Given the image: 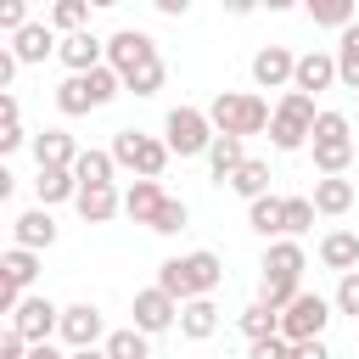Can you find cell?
Instances as JSON below:
<instances>
[{
	"mask_svg": "<svg viewBox=\"0 0 359 359\" xmlns=\"http://www.w3.org/2000/svg\"><path fill=\"white\" fill-rule=\"evenodd\" d=\"M303 11H309L320 28H348V22H353V0H303Z\"/></svg>",
	"mask_w": 359,
	"mask_h": 359,
	"instance_id": "obj_32",
	"label": "cell"
},
{
	"mask_svg": "<svg viewBox=\"0 0 359 359\" xmlns=\"http://www.w3.org/2000/svg\"><path fill=\"white\" fill-rule=\"evenodd\" d=\"M269 11H286V6H303V0H264Z\"/></svg>",
	"mask_w": 359,
	"mask_h": 359,
	"instance_id": "obj_46",
	"label": "cell"
},
{
	"mask_svg": "<svg viewBox=\"0 0 359 359\" xmlns=\"http://www.w3.org/2000/svg\"><path fill=\"white\" fill-rule=\"evenodd\" d=\"M241 331H247V337H269V331H280V309L258 297V303L241 314Z\"/></svg>",
	"mask_w": 359,
	"mask_h": 359,
	"instance_id": "obj_34",
	"label": "cell"
},
{
	"mask_svg": "<svg viewBox=\"0 0 359 359\" xmlns=\"http://www.w3.org/2000/svg\"><path fill=\"white\" fill-rule=\"evenodd\" d=\"M303 247L297 241H269V252H264V275H286V280H297L303 275Z\"/></svg>",
	"mask_w": 359,
	"mask_h": 359,
	"instance_id": "obj_27",
	"label": "cell"
},
{
	"mask_svg": "<svg viewBox=\"0 0 359 359\" xmlns=\"http://www.w3.org/2000/svg\"><path fill=\"white\" fill-rule=\"evenodd\" d=\"M146 337H151V331H140V325L112 331V337H107V359H146Z\"/></svg>",
	"mask_w": 359,
	"mask_h": 359,
	"instance_id": "obj_33",
	"label": "cell"
},
{
	"mask_svg": "<svg viewBox=\"0 0 359 359\" xmlns=\"http://www.w3.org/2000/svg\"><path fill=\"white\" fill-rule=\"evenodd\" d=\"M241 157H247V151H241V135H230V129H219V135H213V146H208V163H213V180L224 185V180H230V174L241 168Z\"/></svg>",
	"mask_w": 359,
	"mask_h": 359,
	"instance_id": "obj_25",
	"label": "cell"
},
{
	"mask_svg": "<svg viewBox=\"0 0 359 359\" xmlns=\"http://www.w3.org/2000/svg\"><path fill=\"white\" fill-rule=\"evenodd\" d=\"M151 6H157L163 17H185V11H191V0H151Z\"/></svg>",
	"mask_w": 359,
	"mask_h": 359,
	"instance_id": "obj_44",
	"label": "cell"
},
{
	"mask_svg": "<svg viewBox=\"0 0 359 359\" xmlns=\"http://www.w3.org/2000/svg\"><path fill=\"white\" fill-rule=\"evenodd\" d=\"M79 213H84V224H107L118 208H123V196L112 191V180H101V185H79Z\"/></svg>",
	"mask_w": 359,
	"mask_h": 359,
	"instance_id": "obj_18",
	"label": "cell"
},
{
	"mask_svg": "<svg viewBox=\"0 0 359 359\" xmlns=\"http://www.w3.org/2000/svg\"><path fill=\"white\" fill-rule=\"evenodd\" d=\"M112 168H118L112 151H79V163H73L79 185H101V180H112Z\"/></svg>",
	"mask_w": 359,
	"mask_h": 359,
	"instance_id": "obj_31",
	"label": "cell"
},
{
	"mask_svg": "<svg viewBox=\"0 0 359 359\" xmlns=\"http://www.w3.org/2000/svg\"><path fill=\"white\" fill-rule=\"evenodd\" d=\"M224 185H230V191H241V196L252 202V196H264V191H269V163H258V157H241V168H236Z\"/></svg>",
	"mask_w": 359,
	"mask_h": 359,
	"instance_id": "obj_29",
	"label": "cell"
},
{
	"mask_svg": "<svg viewBox=\"0 0 359 359\" xmlns=\"http://www.w3.org/2000/svg\"><path fill=\"white\" fill-rule=\"evenodd\" d=\"M56 56L67 62V73H84V67H95V62L107 56V39H95V34H84V28H73V34L56 45Z\"/></svg>",
	"mask_w": 359,
	"mask_h": 359,
	"instance_id": "obj_16",
	"label": "cell"
},
{
	"mask_svg": "<svg viewBox=\"0 0 359 359\" xmlns=\"http://www.w3.org/2000/svg\"><path fill=\"white\" fill-rule=\"evenodd\" d=\"M325 320H331V303H325L320 292H297V297L280 309V331H286L292 342H303V337H320V331H325Z\"/></svg>",
	"mask_w": 359,
	"mask_h": 359,
	"instance_id": "obj_10",
	"label": "cell"
},
{
	"mask_svg": "<svg viewBox=\"0 0 359 359\" xmlns=\"http://www.w3.org/2000/svg\"><path fill=\"white\" fill-rule=\"evenodd\" d=\"M11 236H17L22 247H50V241H56V219H50V208L39 202L34 213H17V219H11Z\"/></svg>",
	"mask_w": 359,
	"mask_h": 359,
	"instance_id": "obj_22",
	"label": "cell"
},
{
	"mask_svg": "<svg viewBox=\"0 0 359 359\" xmlns=\"http://www.w3.org/2000/svg\"><path fill=\"white\" fill-rule=\"evenodd\" d=\"M180 331H185L191 342H208V337L219 331V309L208 303V292H202V297H185V303H180Z\"/></svg>",
	"mask_w": 359,
	"mask_h": 359,
	"instance_id": "obj_20",
	"label": "cell"
},
{
	"mask_svg": "<svg viewBox=\"0 0 359 359\" xmlns=\"http://www.w3.org/2000/svg\"><path fill=\"white\" fill-rule=\"evenodd\" d=\"M118 90H123V73H118L112 62H95V67H84V73H67V84L56 90V107H62L67 118H79V112H90V107H107Z\"/></svg>",
	"mask_w": 359,
	"mask_h": 359,
	"instance_id": "obj_2",
	"label": "cell"
},
{
	"mask_svg": "<svg viewBox=\"0 0 359 359\" xmlns=\"http://www.w3.org/2000/svg\"><path fill=\"white\" fill-rule=\"evenodd\" d=\"M213 118L202 112V107H174L168 118H163V140L180 151V157H196V151H208L213 146Z\"/></svg>",
	"mask_w": 359,
	"mask_h": 359,
	"instance_id": "obj_7",
	"label": "cell"
},
{
	"mask_svg": "<svg viewBox=\"0 0 359 359\" xmlns=\"http://www.w3.org/2000/svg\"><path fill=\"white\" fill-rule=\"evenodd\" d=\"M314 196H286V236H303L309 224H314Z\"/></svg>",
	"mask_w": 359,
	"mask_h": 359,
	"instance_id": "obj_37",
	"label": "cell"
},
{
	"mask_svg": "<svg viewBox=\"0 0 359 359\" xmlns=\"http://www.w3.org/2000/svg\"><path fill=\"white\" fill-rule=\"evenodd\" d=\"M168 140H151V135H140V129H118L112 135V157H118V168H135V174H163L168 168Z\"/></svg>",
	"mask_w": 359,
	"mask_h": 359,
	"instance_id": "obj_8",
	"label": "cell"
},
{
	"mask_svg": "<svg viewBox=\"0 0 359 359\" xmlns=\"http://www.w3.org/2000/svg\"><path fill=\"white\" fill-rule=\"evenodd\" d=\"M11 325H17L28 342H45L50 331H62V309H56L50 297H22V303L11 309Z\"/></svg>",
	"mask_w": 359,
	"mask_h": 359,
	"instance_id": "obj_12",
	"label": "cell"
},
{
	"mask_svg": "<svg viewBox=\"0 0 359 359\" xmlns=\"http://www.w3.org/2000/svg\"><path fill=\"white\" fill-rule=\"evenodd\" d=\"M337 314H359V269H342V280H337Z\"/></svg>",
	"mask_w": 359,
	"mask_h": 359,
	"instance_id": "obj_39",
	"label": "cell"
},
{
	"mask_svg": "<svg viewBox=\"0 0 359 359\" xmlns=\"http://www.w3.org/2000/svg\"><path fill=\"white\" fill-rule=\"evenodd\" d=\"M314 168L320 174H342L353 163V129L342 112H314Z\"/></svg>",
	"mask_w": 359,
	"mask_h": 359,
	"instance_id": "obj_6",
	"label": "cell"
},
{
	"mask_svg": "<svg viewBox=\"0 0 359 359\" xmlns=\"http://www.w3.org/2000/svg\"><path fill=\"white\" fill-rule=\"evenodd\" d=\"M163 208V191H157V174H140L129 191H123V213L135 219V224H151V213Z\"/></svg>",
	"mask_w": 359,
	"mask_h": 359,
	"instance_id": "obj_21",
	"label": "cell"
},
{
	"mask_svg": "<svg viewBox=\"0 0 359 359\" xmlns=\"http://www.w3.org/2000/svg\"><path fill=\"white\" fill-rule=\"evenodd\" d=\"M34 191H39V202H45V208H50V202H67V196H79V174H73L67 163H39Z\"/></svg>",
	"mask_w": 359,
	"mask_h": 359,
	"instance_id": "obj_19",
	"label": "cell"
},
{
	"mask_svg": "<svg viewBox=\"0 0 359 359\" xmlns=\"http://www.w3.org/2000/svg\"><path fill=\"white\" fill-rule=\"evenodd\" d=\"M39 247H11L6 258H0V314H11L17 303H22V286H34V275H39V258H34Z\"/></svg>",
	"mask_w": 359,
	"mask_h": 359,
	"instance_id": "obj_9",
	"label": "cell"
},
{
	"mask_svg": "<svg viewBox=\"0 0 359 359\" xmlns=\"http://www.w3.org/2000/svg\"><path fill=\"white\" fill-rule=\"evenodd\" d=\"M219 6H224L230 17H247V11H252V6H264V0H219Z\"/></svg>",
	"mask_w": 359,
	"mask_h": 359,
	"instance_id": "obj_45",
	"label": "cell"
},
{
	"mask_svg": "<svg viewBox=\"0 0 359 359\" xmlns=\"http://www.w3.org/2000/svg\"><path fill=\"white\" fill-rule=\"evenodd\" d=\"M337 84L359 90V22L342 28V45H337Z\"/></svg>",
	"mask_w": 359,
	"mask_h": 359,
	"instance_id": "obj_30",
	"label": "cell"
},
{
	"mask_svg": "<svg viewBox=\"0 0 359 359\" xmlns=\"http://www.w3.org/2000/svg\"><path fill=\"white\" fill-rule=\"evenodd\" d=\"M185 219H191V213H185V202L163 196V208L151 213V230H157V236H174V230H185Z\"/></svg>",
	"mask_w": 359,
	"mask_h": 359,
	"instance_id": "obj_36",
	"label": "cell"
},
{
	"mask_svg": "<svg viewBox=\"0 0 359 359\" xmlns=\"http://www.w3.org/2000/svg\"><path fill=\"white\" fill-rule=\"evenodd\" d=\"M107 62L123 73V90H135V95H157L163 90V56H157V39L151 34L118 28L107 39Z\"/></svg>",
	"mask_w": 359,
	"mask_h": 359,
	"instance_id": "obj_1",
	"label": "cell"
},
{
	"mask_svg": "<svg viewBox=\"0 0 359 359\" xmlns=\"http://www.w3.org/2000/svg\"><path fill=\"white\" fill-rule=\"evenodd\" d=\"M213 129H230V135H258L269 129V101L264 95H247V90H219L213 107H208Z\"/></svg>",
	"mask_w": 359,
	"mask_h": 359,
	"instance_id": "obj_5",
	"label": "cell"
},
{
	"mask_svg": "<svg viewBox=\"0 0 359 359\" xmlns=\"http://www.w3.org/2000/svg\"><path fill=\"white\" fill-rule=\"evenodd\" d=\"M292 84H297V90H309V95L331 90V84H337V56H331V50H303V56H297Z\"/></svg>",
	"mask_w": 359,
	"mask_h": 359,
	"instance_id": "obj_15",
	"label": "cell"
},
{
	"mask_svg": "<svg viewBox=\"0 0 359 359\" xmlns=\"http://www.w3.org/2000/svg\"><path fill=\"white\" fill-rule=\"evenodd\" d=\"M297 292H303L297 280H286V275H264V292H258V297H264V303H275V309H286Z\"/></svg>",
	"mask_w": 359,
	"mask_h": 359,
	"instance_id": "obj_38",
	"label": "cell"
},
{
	"mask_svg": "<svg viewBox=\"0 0 359 359\" xmlns=\"http://www.w3.org/2000/svg\"><path fill=\"white\" fill-rule=\"evenodd\" d=\"M101 337H107V320H101L95 303H73V309H62V342H67V348L84 353V348H95Z\"/></svg>",
	"mask_w": 359,
	"mask_h": 359,
	"instance_id": "obj_13",
	"label": "cell"
},
{
	"mask_svg": "<svg viewBox=\"0 0 359 359\" xmlns=\"http://www.w3.org/2000/svg\"><path fill=\"white\" fill-rule=\"evenodd\" d=\"M157 280L185 303V297H213V286L224 280V264H219V252H208V247H196V252H185V258H168L163 269H157Z\"/></svg>",
	"mask_w": 359,
	"mask_h": 359,
	"instance_id": "obj_3",
	"label": "cell"
},
{
	"mask_svg": "<svg viewBox=\"0 0 359 359\" xmlns=\"http://www.w3.org/2000/svg\"><path fill=\"white\" fill-rule=\"evenodd\" d=\"M174 320H180V297H174L163 280H157V286H146V292H135V325H140V331H151V337H157V331H168Z\"/></svg>",
	"mask_w": 359,
	"mask_h": 359,
	"instance_id": "obj_11",
	"label": "cell"
},
{
	"mask_svg": "<svg viewBox=\"0 0 359 359\" xmlns=\"http://www.w3.org/2000/svg\"><path fill=\"white\" fill-rule=\"evenodd\" d=\"M34 157H39V163H67V168H73V163H79V146H73L67 129H45V135L34 140Z\"/></svg>",
	"mask_w": 359,
	"mask_h": 359,
	"instance_id": "obj_28",
	"label": "cell"
},
{
	"mask_svg": "<svg viewBox=\"0 0 359 359\" xmlns=\"http://www.w3.org/2000/svg\"><path fill=\"white\" fill-rule=\"evenodd\" d=\"M22 22H28V0H0V28L17 34Z\"/></svg>",
	"mask_w": 359,
	"mask_h": 359,
	"instance_id": "obj_40",
	"label": "cell"
},
{
	"mask_svg": "<svg viewBox=\"0 0 359 359\" xmlns=\"http://www.w3.org/2000/svg\"><path fill=\"white\" fill-rule=\"evenodd\" d=\"M90 6H95V0H56V6H50V22H56L62 34H73V28H84Z\"/></svg>",
	"mask_w": 359,
	"mask_h": 359,
	"instance_id": "obj_35",
	"label": "cell"
},
{
	"mask_svg": "<svg viewBox=\"0 0 359 359\" xmlns=\"http://www.w3.org/2000/svg\"><path fill=\"white\" fill-rule=\"evenodd\" d=\"M292 73H297V56H292L286 45H264V50L252 56V79H258V90H286Z\"/></svg>",
	"mask_w": 359,
	"mask_h": 359,
	"instance_id": "obj_14",
	"label": "cell"
},
{
	"mask_svg": "<svg viewBox=\"0 0 359 359\" xmlns=\"http://www.w3.org/2000/svg\"><path fill=\"white\" fill-rule=\"evenodd\" d=\"M309 135H314V95L292 84L269 112V140H275V151H297V146H309Z\"/></svg>",
	"mask_w": 359,
	"mask_h": 359,
	"instance_id": "obj_4",
	"label": "cell"
},
{
	"mask_svg": "<svg viewBox=\"0 0 359 359\" xmlns=\"http://www.w3.org/2000/svg\"><path fill=\"white\" fill-rule=\"evenodd\" d=\"M95 6H118V0H95Z\"/></svg>",
	"mask_w": 359,
	"mask_h": 359,
	"instance_id": "obj_47",
	"label": "cell"
},
{
	"mask_svg": "<svg viewBox=\"0 0 359 359\" xmlns=\"http://www.w3.org/2000/svg\"><path fill=\"white\" fill-rule=\"evenodd\" d=\"M17 146H22V123H6L0 129V151H17Z\"/></svg>",
	"mask_w": 359,
	"mask_h": 359,
	"instance_id": "obj_43",
	"label": "cell"
},
{
	"mask_svg": "<svg viewBox=\"0 0 359 359\" xmlns=\"http://www.w3.org/2000/svg\"><path fill=\"white\" fill-rule=\"evenodd\" d=\"M292 359H325V342L320 337H303V342H292Z\"/></svg>",
	"mask_w": 359,
	"mask_h": 359,
	"instance_id": "obj_42",
	"label": "cell"
},
{
	"mask_svg": "<svg viewBox=\"0 0 359 359\" xmlns=\"http://www.w3.org/2000/svg\"><path fill=\"white\" fill-rule=\"evenodd\" d=\"M22 348H28V337H22L17 325H11V331L0 337V359H22Z\"/></svg>",
	"mask_w": 359,
	"mask_h": 359,
	"instance_id": "obj_41",
	"label": "cell"
},
{
	"mask_svg": "<svg viewBox=\"0 0 359 359\" xmlns=\"http://www.w3.org/2000/svg\"><path fill=\"white\" fill-rule=\"evenodd\" d=\"M320 264L337 269V275H342V269H359V236H353V230H331V236L320 241Z\"/></svg>",
	"mask_w": 359,
	"mask_h": 359,
	"instance_id": "obj_24",
	"label": "cell"
},
{
	"mask_svg": "<svg viewBox=\"0 0 359 359\" xmlns=\"http://www.w3.org/2000/svg\"><path fill=\"white\" fill-rule=\"evenodd\" d=\"M247 224L258 230V236H286V196H252V208H247Z\"/></svg>",
	"mask_w": 359,
	"mask_h": 359,
	"instance_id": "obj_23",
	"label": "cell"
},
{
	"mask_svg": "<svg viewBox=\"0 0 359 359\" xmlns=\"http://www.w3.org/2000/svg\"><path fill=\"white\" fill-rule=\"evenodd\" d=\"M11 50H17L22 62H45V56L56 50V39H50V28H45V22H22V28L11 34Z\"/></svg>",
	"mask_w": 359,
	"mask_h": 359,
	"instance_id": "obj_26",
	"label": "cell"
},
{
	"mask_svg": "<svg viewBox=\"0 0 359 359\" xmlns=\"http://www.w3.org/2000/svg\"><path fill=\"white\" fill-rule=\"evenodd\" d=\"M353 202H359V185H353V180H342V174H320V180H314V208H320V213L337 219V213H348Z\"/></svg>",
	"mask_w": 359,
	"mask_h": 359,
	"instance_id": "obj_17",
	"label": "cell"
}]
</instances>
